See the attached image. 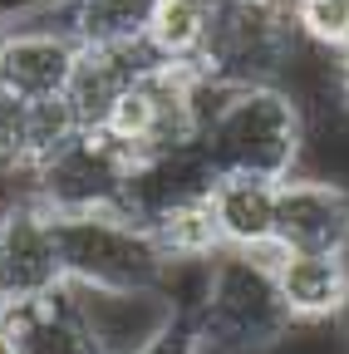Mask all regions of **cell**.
I'll return each instance as SVG.
<instances>
[{"instance_id":"d4e9b609","label":"cell","mask_w":349,"mask_h":354,"mask_svg":"<svg viewBox=\"0 0 349 354\" xmlns=\"http://www.w3.org/2000/svg\"><path fill=\"white\" fill-rule=\"evenodd\" d=\"M0 99H6V50H0Z\"/></svg>"},{"instance_id":"4fadbf2b","label":"cell","mask_w":349,"mask_h":354,"mask_svg":"<svg viewBox=\"0 0 349 354\" xmlns=\"http://www.w3.org/2000/svg\"><path fill=\"white\" fill-rule=\"evenodd\" d=\"M148 64H158V55L148 44H84L79 64H74V79L64 88V99L79 113V123L84 128H104V118L123 99V88Z\"/></svg>"},{"instance_id":"9c48e42d","label":"cell","mask_w":349,"mask_h":354,"mask_svg":"<svg viewBox=\"0 0 349 354\" xmlns=\"http://www.w3.org/2000/svg\"><path fill=\"white\" fill-rule=\"evenodd\" d=\"M69 290H74V300H79V310H84V320H89L104 354H138L162 330H172L182 320L178 305L158 286L153 290H94V286L69 281Z\"/></svg>"},{"instance_id":"ba28073f","label":"cell","mask_w":349,"mask_h":354,"mask_svg":"<svg viewBox=\"0 0 349 354\" xmlns=\"http://www.w3.org/2000/svg\"><path fill=\"white\" fill-rule=\"evenodd\" d=\"M0 50H6V94L59 99L74 79L84 44L64 25L39 20V25H0Z\"/></svg>"},{"instance_id":"e0dca14e","label":"cell","mask_w":349,"mask_h":354,"mask_svg":"<svg viewBox=\"0 0 349 354\" xmlns=\"http://www.w3.org/2000/svg\"><path fill=\"white\" fill-rule=\"evenodd\" d=\"M211 0H153V15H148V35L143 44L162 59V64H192L207 50V35H211Z\"/></svg>"},{"instance_id":"cb8c5ba5","label":"cell","mask_w":349,"mask_h":354,"mask_svg":"<svg viewBox=\"0 0 349 354\" xmlns=\"http://www.w3.org/2000/svg\"><path fill=\"white\" fill-rule=\"evenodd\" d=\"M0 354H20V344H15V335H10L6 320H0Z\"/></svg>"},{"instance_id":"5b68a950","label":"cell","mask_w":349,"mask_h":354,"mask_svg":"<svg viewBox=\"0 0 349 354\" xmlns=\"http://www.w3.org/2000/svg\"><path fill=\"white\" fill-rule=\"evenodd\" d=\"M104 133L133 153H172L202 143V99H197V69L192 64H148L133 84L123 88V99L104 118Z\"/></svg>"},{"instance_id":"3957f363","label":"cell","mask_w":349,"mask_h":354,"mask_svg":"<svg viewBox=\"0 0 349 354\" xmlns=\"http://www.w3.org/2000/svg\"><path fill=\"white\" fill-rule=\"evenodd\" d=\"M64 281L94 290H153L162 286L167 261L148 227L128 212H55Z\"/></svg>"},{"instance_id":"30bf717a","label":"cell","mask_w":349,"mask_h":354,"mask_svg":"<svg viewBox=\"0 0 349 354\" xmlns=\"http://www.w3.org/2000/svg\"><path fill=\"white\" fill-rule=\"evenodd\" d=\"M216 177H222V172H216V162L207 158L202 143L138 158L133 162V177H128V192H123V212L133 216L138 227H148L153 216H162L172 207H187V202L211 197Z\"/></svg>"},{"instance_id":"2e32d148","label":"cell","mask_w":349,"mask_h":354,"mask_svg":"<svg viewBox=\"0 0 349 354\" xmlns=\"http://www.w3.org/2000/svg\"><path fill=\"white\" fill-rule=\"evenodd\" d=\"M153 0H55L50 20L79 44H143Z\"/></svg>"},{"instance_id":"d6986e66","label":"cell","mask_w":349,"mask_h":354,"mask_svg":"<svg viewBox=\"0 0 349 354\" xmlns=\"http://www.w3.org/2000/svg\"><path fill=\"white\" fill-rule=\"evenodd\" d=\"M290 15H295L300 39L320 44L330 55L349 50V0H295Z\"/></svg>"},{"instance_id":"6da1fadb","label":"cell","mask_w":349,"mask_h":354,"mask_svg":"<svg viewBox=\"0 0 349 354\" xmlns=\"http://www.w3.org/2000/svg\"><path fill=\"white\" fill-rule=\"evenodd\" d=\"M202 99V148L216 172H256L285 183L305 167V118L285 84H216L197 74Z\"/></svg>"},{"instance_id":"7c38bea8","label":"cell","mask_w":349,"mask_h":354,"mask_svg":"<svg viewBox=\"0 0 349 354\" xmlns=\"http://www.w3.org/2000/svg\"><path fill=\"white\" fill-rule=\"evenodd\" d=\"M281 183L256 172H222L211 187V216L227 251H276Z\"/></svg>"},{"instance_id":"ffe728a7","label":"cell","mask_w":349,"mask_h":354,"mask_svg":"<svg viewBox=\"0 0 349 354\" xmlns=\"http://www.w3.org/2000/svg\"><path fill=\"white\" fill-rule=\"evenodd\" d=\"M30 207H45V187H39V162L0 153V227L15 221Z\"/></svg>"},{"instance_id":"4316f807","label":"cell","mask_w":349,"mask_h":354,"mask_svg":"<svg viewBox=\"0 0 349 354\" xmlns=\"http://www.w3.org/2000/svg\"><path fill=\"white\" fill-rule=\"evenodd\" d=\"M276 6H295V0H276Z\"/></svg>"},{"instance_id":"ac0fdd59","label":"cell","mask_w":349,"mask_h":354,"mask_svg":"<svg viewBox=\"0 0 349 354\" xmlns=\"http://www.w3.org/2000/svg\"><path fill=\"white\" fill-rule=\"evenodd\" d=\"M148 236L158 241L162 261H211L216 251H227L222 232H216V216H211V197L153 216L148 221Z\"/></svg>"},{"instance_id":"603a6c76","label":"cell","mask_w":349,"mask_h":354,"mask_svg":"<svg viewBox=\"0 0 349 354\" xmlns=\"http://www.w3.org/2000/svg\"><path fill=\"white\" fill-rule=\"evenodd\" d=\"M15 305V290H10V276H6V261H0V315Z\"/></svg>"},{"instance_id":"7a4b0ae2","label":"cell","mask_w":349,"mask_h":354,"mask_svg":"<svg viewBox=\"0 0 349 354\" xmlns=\"http://www.w3.org/2000/svg\"><path fill=\"white\" fill-rule=\"evenodd\" d=\"M187 320L197 344L216 354H276L295 335V320L276 290L271 251H216L207 295Z\"/></svg>"},{"instance_id":"9a60e30c","label":"cell","mask_w":349,"mask_h":354,"mask_svg":"<svg viewBox=\"0 0 349 354\" xmlns=\"http://www.w3.org/2000/svg\"><path fill=\"white\" fill-rule=\"evenodd\" d=\"M0 320L10 325L20 354H104L79 300H74V290H69V281L39 300H15Z\"/></svg>"},{"instance_id":"5bb4252c","label":"cell","mask_w":349,"mask_h":354,"mask_svg":"<svg viewBox=\"0 0 349 354\" xmlns=\"http://www.w3.org/2000/svg\"><path fill=\"white\" fill-rule=\"evenodd\" d=\"M0 261L15 300H39L64 286V256H59V232L50 207H30L15 221L0 227Z\"/></svg>"},{"instance_id":"8992f818","label":"cell","mask_w":349,"mask_h":354,"mask_svg":"<svg viewBox=\"0 0 349 354\" xmlns=\"http://www.w3.org/2000/svg\"><path fill=\"white\" fill-rule=\"evenodd\" d=\"M133 153L113 133L84 128L39 162V187L50 212H123V192L133 177Z\"/></svg>"},{"instance_id":"52a82bcc","label":"cell","mask_w":349,"mask_h":354,"mask_svg":"<svg viewBox=\"0 0 349 354\" xmlns=\"http://www.w3.org/2000/svg\"><path fill=\"white\" fill-rule=\"evenodd\" d=\"M276 246L285 251H349V183L330 172H290L281 183Z\"/></svg>"},{"instance_id":"7402d4cb","label":"cell","mask_w":349,"mask_h":354,"mask_svg":"<svg viewBox=\"0 0 349 354\" xmlns=\"http://www.w3.org/2000/svg\"><path fill=\"white\" fill-rule=\"evenodd\" d=\"M334 109L349 118V50L334 55Z\"/></svg>"},{"instance_id":"484cf974","label":"cell","mask_w":349,"mask_h":354,"mask_svg":"<svg viewBox=\"0 0 349 354\" xmlns=\"http://www.w3.org/2000/svg\"><path fill=\"white\" fill-rule=\"evenodd\" d=\"M344 335H349V310H344Z\"/></svg>"},{"instance_id":"8fae6325","label":"cell","mask_w":349,"mask_h":354,"mask_svg":"<svg viewBox=\"0 0 349 354\" xmlns=\"http://www.w3.org/2000/svg\"><path fill=\"white\" fill-rule=\"evenodd\" d=\"M276 290L295 325H330L349 310V251H271Z\"/></svg>"},{"instance_id":"277c9868","label":"cell","mask_w":349,"mask_h":354,"mask_svg":"<svg viewBox=\"0 0 349 354\" xmlns=\"http://www.w3.org/2000/svg\"><path fill=\"white\" fill-rule=\"evenodd\" d=\"M300 44L290 6L276 0H222L211 10V35L197 74L216 84H281L290 50Z\"/></svg>"},{"instance_id":"44dd1931","label":"cell","mask_w":349,"mask_h":354,"mask_svg":"<svg viewBox=\"0 0 349 354\" xmlns=\"http://www.w3.org/2000/svg\"><path fill=\"white\" fill-rule=\"evenodd\" d=\"M138 354H197V335H192V320L182 315L172 330H162L148 349H138Z\"/></svg>"}]
</instances>
